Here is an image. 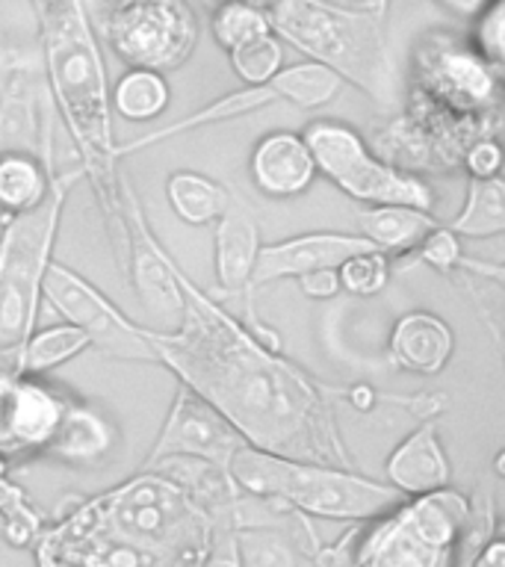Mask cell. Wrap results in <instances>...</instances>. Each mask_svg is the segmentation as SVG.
Listing matches in <instances>:
<instances>
[{
    "label": "cell",
    "instance_id": "ee69618b",
    "mask_svg": "<svg viewBox=\"0 0 505 567\" xmlns=\"http://www.w3.org/2000/svg\"><path fill=\"white\" fill-rule=\"evenodd\" d=\"M9 370H16V367H9V363L0 361V372H9ZM16 372H18V370H16Z\"/></svg>",
    "mask_w": 505,
    "mask_h": 567
},
{
    "label": "cell",
    "instance_id": "836d02e7",
    "mask_svg": "<svg viewBox=\"0 0 505 567\" xmlns=\"http://www.w3.org/2000/svg\"><path fill=\"white\" fill-rule=\"evenodd\" d=\"M473 48L482 60L494 69H503L505 62V0H491L476 18H473Z\"/></svg>",
    "mask_w": 505,
    "mask_h": 567
},
{
    "label": "cell",
    "instance_id": "f1b7e54d",
    "mask_svg": "<svg viewBox=\"0 0 505 567\" xmlns=\"http://www.w3.org/2000/svg\"><path fill=\"white\" fill-rule=\"evenodd\" d=\"M92 352L89 337L74 328L71 322H56V326L39 328L27 337L21 352H18V372L27 375H51L80 354Z\"/></svg>",
    "mask_w": 505,
    "mask_h": 567
},
{
    "label": "cell",
    "instance_id": "277c9868",
    "mask_svg": "<svg viewBox=\"0 0 505 567\" xmlns=\"http://www.w3.org/2000/svg\"><path fill=\"white\" fill-rule=\"evenodd\" d=\"M228 473L239 491L278 499L308 520H337L352 526L370 523L405 499L396 487L363 476L354 467L281 458L251 446H239L234 452Z\"/></svg>",
    "mask_w": 505,
    "mask_h": 567
},
{
    "label": "cell",
    "instance_id": "7c38bea8",
    "mask_svg": "<svg viewBox=\"0 0 505 567\" xmlns=\"http://www.w3.org/2000/svg\"><path fill=\"white\" fill-rule=\"evenodd\" d=\"M69 393L44 375L0 372V458L24 464L42 458L69 405Z\"/></svg>",
    "mask_w": 505,
    "mask_h": 567
},
{
    "label": "cell",
    "instance_id": "4316f807",
    "mask_svg": "<svg viewBox=\"0 0 505 567\" xmlns=\"http://www.w3.org/2000/svg\"><path fill=\"white\" fill-rule=\"evenodd\" d=\"M455 237L494 239L505 230V184L503 177H470L464 207L446 221Z\"/></svg>",
    "mask_w": 505,
    "mask_h": 567
},
{
    "label": "cell",
    "instance_id": "5bb4252c",
    "mask_svg": "<svg viewBox=\"0 0 505 567\" xmlns=\"http://www.w3.org/2000/svg\"><path fill=\"white\" fill-rule=\"evenodd\" d=\"M239 446H246V441L234 432V425L186 384H177L166 420L159 425L157 437L142 464L168 458V455H189V458H204L228 467V461Z\"/></svg>",
    "mask_w": 505,
    "mask_h": 567
},
{
    "label": "cell",
    "instance_id": "f6af8a7d",
    "mask_svg": "<svg viewBox=\"0 0 505 567\" xmlns=\"http://www.w3.org/2000/svg\"><path fill=\"white\" fill-rule=\"evenodd\" d=\"M0 535H3V520H0Z\"/></svg>",
    "mask_w": 505,
    "mask_h": 567
},
{
    "label": "cell",
    "instance_id": "d590c367",
    "mask_svg": "<svg viewBox=\"0 0 505 567\" xmlns=\"http://www.w3.org/2000/svg\"><path fill=\"white\" fill-rule=\"evenodd\" d=\"M198 567H246L243 565L239 532L228 523H216L210 532V544L204 549V558Z\"/></svg>",
    "mask_w": 505,
    "mask_h": 567
},
{
    "label": "cell",
    "instance_id": "b9f144b4",
    "mask_svg": "<svg viewBox=\"0 0 505 567\" xmlns=\"http://www.w3.org/2000/svg\"><path fill=\"white\" fill-rule=\"evenodd\" d=\"M346 3H354V7L363 9H375V12H384V16H388L390 0H346Z\"/></svg>",
    "mask_w": 505,
    "mask_h": 567
},
{
    "label": "cell",
    "instance_id": "8992f818",
    "mask_svg": "<svg viewBox=\"0 0 505 567\" xmlns=\"http://www.w3.org/2000/svg\"><path fill=\"white\" fill-rule=\"evenodd\" d=\"M83 181L80 168L53 172L51 193L21 216H0V361L18 370V352L35 331L42 284L53 264L62 213L71 189Z\"/></svg>",
    "mask_w": 505,
    "mask_h": 567
},
{
    "label": "cell",
    "instance_id": "ffe728a7",
    "mask_svg": "<svg viewBox=\"0 0 505 567\" xmlns=\"http://www.w3.org/2000/svg\"><path fill=\"white\" fill-rule=\"evenodd\" d=\"M455 354L450 322L432 310H408L393 322L388 340V361L411 375H441Z\"/></svg>",
    "mask_w": 505,
    "mask_h": 567
},
{
    "label": "cell",
    "instance_id": "7a4b0ae2",
    "mask_svg": "<svg viewBox=\"0 0 505 567\" xmlns=\"http://www.w3.org/2000/svg\"><path fill=\"white\" fill-rule=\"evenodd\" d=\"M39 21V60L53 113L65 124L83 181L92 186L115 264L127 260V195L131 181L115 157L113 106L104 53L86 0H33Z\"/></svg>",
    "mask_w": 505,
    "mask_h": 567
},
{
    "label": "cell",
    "instance_id": "ba28073f",
    "mask_svg": "<svg viewBox=\"0 0 505 567\" xmlns=\"http://www.w3.org/2000/svg\"><path fill=\"white\" fill-rule=\"evenodd\" d=\"M301 140L308 142L319 177H326L349 195L352 202L370 207V204H408L420 210H434V189L429 181L388 163L370 148L361 131L340 118H317L301 131Z\"/></svg>",
    "mask_w": 505,
    "mask_h": 567
},
{
    "label": "cell",
    "instance_id": "4fadbf2b",
    "mask_svg": "<svg viewBox=\"0 0 505 567\" xmlns=\"http://www.w3.org/2000/svg\"><path fill=\"white\" fill-rule=\"evenodd\" d=\"M264 246L260 239V225L246 198L230 193V202L219 219L213 221V275L219 284L221 296H243L246 299V322L264 343L281 349V337L272 326H266L260 313L255 310V275L257 251Z\"/></svg>",
    "mask_w": 505,
    "mask_h": 567
},
{
    "label": "cell",
    "instance_id": "d4e9b609",
    "mask_svg": "<svg viewBox=\"0 0 505 567\" xmlns=\"http://www.w3.org/2000/svg\"><path fill=\"white\" fill-rule=\"evenodd\" d=\"M53 159L7 151L0 154V216H21L48 198L53 181Z\"/></svg>",
    "mask_w": 505,
    "mask_h": 567
},
{
    "label": "cell",
    "instance_id": "7bdbcfd3",
    "mask_svg": "<svg viewBox=\"0 0 505 567\" xmlns=\"http://www.w3.org/2000/svg\"><path fill=\"white\" fill-rule=\"evenodd\" d=\"M204 7L213 9V7H219V3H230V0H202ZM246 3H257V7H272L275 0H246Z\"/></svg>",
    "mask_w": 505,
    "mask_h": 567
},
{
    "label": "cell",
    "instance_id": "9c48e42d",
    "mask_svg": "<svg viewBox=\"0 0 505 567\" xmlns=\"http://www.w3.org/2000/svg\"><path fill=\"white\" fill-rule=\"evenodd\" d=\"M101 30L127 69L159 74L184 69L202 39L189 0H104Z\"/></svg>",
    "mask_w": 505,
    "mask_h": 567
},
{
    "label": "cell",
    "instance_id": "cb8c5ba5",
    "mask_svg": "<svg viewBox=\"0 0 505 567\" xmlns=\"http://www.w3.org/2000/svg\"><path fill=\"white\" fill-rule=\"evenodd\" d=\"M441 225L434 210H420L408 204H370L358 216L361 237L379 251L393 255H411L425 239L429 230Z\"/></svg>",
    "mask_w": 505,
    "mask_h": 567
},
{
    "label": "cell",
    "instance_id": "ac0fdd59",
    "mask_svg": "<svg viewBox=\"0 0 505 567\" xmlns=\"http://www.w3.org/2000/svg\"><path fill=\"white\" fill-rule=\"evenodd\" d=\"M370 246L361 234H340V230H310L299 237L278 239V243H264L257 251L255 275L251 287L255 292L269 284L299 278L305 272L322 269V266H340L349 255L363 251Z\"/></svg>",
    "mask_w": 505,
    "mask_h": 567
},
{
    "label": "cell",
    "instance_id": "1f68e13d",
    "mask_svg": "<svg viewBox=\"0 0 505 567\" xmlns=\"http://www.w3.org/2000/svg\"><path fill=\"white\" fill-rule=\"evenodd\" d=\"M390 275H393V257L379 248H363L354 251L337 266V278H340V292L358 296V299H370L388 290Z\"/></svg>",
    "mask_w": 505,
    "mask_h": 567
},
{
    "label": "cell",
    "instance_id": "484cf974",
    "mask_svg": "<svg viewBox=\"0 0 505 567\" xmlns=\"http://www.w3.org/2000/svg\"><path fill=\"white\" fill-rule=\"evenodd\" d=\"M230 186L193 168H177L166 177V202L177 219L193 228H204L219 219L230 202Z\"/></svg>",
    "mask_w": 505,
    "mask_h": 567
},
{
    "label": "cell",
    "instance_id": "e575fe53",
    "mask_svg": "<svg viewBox=\"0 0 505 567\" xmlns=\"http://www.w3.org/2000/svg\"><path fill=\"white\" fill-rule=\"evenodd\" d=\"M416 257V264L432 266L434 272L452 275L461 269L464 251H461V237H455L446 225H437L434 230L425 234V239L411 251Z\"/></svg>",
    "mask_w": 505,
    "mask_h": 567
},
{
    "label": "cell",
    "instance_id": "3957f363",
    "mask_svg": "<svg viewBox=\"0 0 505 567\" xmlns=\"http://www.w3.org/2000/svg\"><path fill=\"white\" fill-rule=\"evenodd\" d=\"M269 21L272 33L305 60L334 71L384 113L396 110L399 80L384 12L346 0H275Z\"/></svg>",
    "mask_w": 505,
    "mask_h": 567
},
{
    "label": "cell",
    "instance_id": "4dcf8cb0",
    "mask_svg": "<svg viewBox=\"0 0 505 567\" xmlns=\"http://www.w3.org/2000/svg\"><path fill=\"white\" fill-rule=\"evenodd\" d=\"M210 33L221 51H234L239 44L272 33L269 7H257V3H246V0L219 3V7L210 9Z\"/></svg>",
    "mask_w": 505,
    "mask_h": 567
},
{
    "label": "cell",
    "instance_id": "ab89813d",
    "mask_svg": "<svg viewBox=\"0 0 505 567\" xmlns=\"http://www.w3.org/2000/svg\"><path fill=\"white\" fill-rule=\"evenodd\" d=\"M491 0H441V7H446L452 16L461 18H476Z\"/></svg>",
    "mask_w": 505,
    "mask_h": 567
},
{
    "label": "cell",
    "instance_id": "30bf717a",
    "mask_svg": "<svg viewBox=\"0 0 505 567\" xmlns=\"http://www.w3.org/2000/svg\"><path fill=\"white\" fill-rule=\"evenodd\" d=\"M42 301L62 322L80 328L92 343V352L110 361L157 363V349L151 340V328L133 322L115 301H110L95 284L74 272L71 266H48L42 284Z\"/></svg>",
    "mask_w": 505,
    "mask_h": 567
},
{
    "label": "cell",
    "instance_id": "603a6c76",
    "mask_svg": "<svg viewBox=\"0 0 505 567\" xmlns=\"http://www.w3.org/2000/svg\"><path fill=\"white\" fill-rule=\"evenodd\" d=\"M115 446H118V429L113 420L92 402L71 396L44 458L71 467H95L113 455Z\"/></svg>",
    "mask_w": 505,
    "mask_h": 567
},
{
    "label": "cell",
    "instance_id": "60d3db41",
    "mask_svg": "<svg viewBox=\"0 0 505 567\" xmlns=\"http://www.w3.org/2000/svg\"><path fill=\"white\" fill-rule=\"evenodd\" d=\"M30 549H33L35 567H78V565H71V561H65L62 556H56V553H51V549L44 547V544H39V540H33Z\"/></svg>",
    "mask_w": 505,
    "mask_h": 567
},
{
    "label": "cell",
    "instance_id": "83f0119b",
    "mask_svg": "<svg viewBox=\"0 0 505 567\" xmlns=\"http://www.w3.org/2000/svg\"><path fill=\"white\" fill-rule=\"evenodd\" d=\"M172 104V86L166 74L148 69H127L110 89V106L113 115H122L127 122L145 124L157 122Z\"/></svg>",
    "mask_w": 505,
    "mask_h": 567
},
{
    "label": "cell",
    "instance_id": "f546056e",
    "mask_svg": "<svg viewBox=\"0 0 505 567\" xmlns=\"http://www.w3.org/2000/svg\"><path fill=\"white\" fill-rule=\"evenodd\" d=\"M272 83L281 95V104H292L299 110H319V106L331 104L343 89V80L337 78L334 71L310 60L284 65L272 78Z\"/></svg>",
    "mask_w": 505,
    "mask_h": 567
},
{
    "label": "cell",
    "instance_id": "f35d334b",
    "mask_svg": "<svg viewBox=\"0 0 505 567\" xmlns=\"http://www.w3.org/2000/svg\"><path fill=\"white\" fill-rule=\"evenodd\" d=\"M470 567H505V540L491 538L485 547L478 549Z\"/></svg>",
    "mask_w": 505,
    "mask_h": 567
},
{
    "label": "cell",
    "instance_id": "7402d4cb",
    "mask_svg": "<svg viewBox=\"0 0 505 567\" xmlns=\"http://www.w3.org/2000/svg\"><path fill=\"white\" fill-rule=\"evenodd\" d=\"M384 473L388 485L396 487L402 496H423L450 487L452 464L434 420H423L414 432L396 443V450L388 455Z\"/></svg>",
    "mask_w": 505,
    "mask_h": 567
},
{
    "label": "cell",
    "instance_id": "52a82bcc",
    "mask_svg": "<svg viewBox=\"0 0 505 567\" xmlns=\"http://www.w3.org/2000/svg\"><path fill=\"white\" fill-rule=\"evenodd\" d=\"M470 499L452 487L405 496L388 514L361 523L352 567H458Z\"/></svg>",
    "mask_w": 505,
    "mask_h": 567
},
{
    "label": "cell",
    "instance_id": "74e56055",
    "mask_svg": "<svg viewBox=\"0 0 505 567\" xmlns=\"http://www.w3.org/2000/svg\"><path fill=\"white\" fill-rule=\"evenodd\" d=\"M299 281L301 296L310 301H331L340 296V278H337V266H322L313 272H305L296 278Z\"/></svg>",
    "mask_w": 505,
    "mask_h": 567
},
{
    "label": "cell",
    "instance_id": "e0dca14e",
    "mask_svg": "<svg viewBox=\"0 0 505 567\" xmlns=\"http://www.w3.org/2000/svg\"><path fill=\"white\" fill-rule=\"evenodd\" d=\"M39 544L62 556L78 567H198L202 558L172 556L157 549L140 547L131 540L95 529L89 523L60 512L53 520L44 523V529L35 535Z\"/></svg>",
    "mask_w": 505,
    "mask_h": 567
},
{
    "label": "cell",
    "instance_id": "2e32d148",
    "mask_svg": "<svg viewBox=\"0 0 505 567\" xmlns=\"http://www.w3.org/2000/svg\"><path fill=\"white\" fill-rule=\"evenodd\" d=\"M177 269L181 266L172 260L157 234L151 230L142 202L131 189L127 195V260L122 272L131 278L142 308L172 328L181 322V313H184V290L177 281Z\"/></svg>",
    "mask_w": 505,
    "mask_h": 567
},
{
    "label": "cell",
    "instance_id": "5b68a950",
    "mask_svg": "<svg viewBox=\"0 0 505 567\" xmlns=\"http://www.w3.org/2000/svg\"><path fill=\"white\" fill-rule=\"evenodd\" d=\"M62 512L140 547L186 558H204L213 532L207 514L184 487L148 467L101 494L71 499Z\"/></svg>",
    "mask_w": 505,
    "mask_h": 567
},
{
    "label": "cell",
    "instance_id": "9a60e30c",
    "mask_svg": "<svg viewBox=\"0 0 505 567\" xmlns=\"http://www.w3.org/2000/svg\"><path fill=\"white\" fill-rule=\"evenodd\" d=\"M53 104L42 60H16L0 86V154L21 151L53 159Z\"/></svg>",
    "mask_w": 505,
    "mask_h": 567
},
{
    "label": "cell",
    "instance_id": "d6a6232c",
    "mask_svg": "<svg viewBox=\"0 0 505 567\" xmlns=\"http://www.w3.org/2000/svg\"><path fill=\"white\" fill-rule=\"evenodd\" d=\"M284 48L287 44L278 35L266 33L228 51V62L243 86H260L284 69Z\"/></svg>",
    "mask_w": 505,
    "mask_h": 567
},
{
    "label": "cell",
    "instance_id": "8fae6325",
    "mask_svg": "<svg viewBox=\"0 0 505 567\" xmlns=\"http://www.w3.org/2000/svg\"><path fill=\"white\" fill-rule=\"evenodd\" d=\"M499 71L470 42L432 33L416 48V78L423 86L416 95L455 118H476L499 101Z\"/></svg>",
    "mask_w": 505,
    "mask_h": 567
},
{
    "label": "cell",
    "instance_id": "6da1fadb",
    "mask_svg": "<svg viewBox=\"0 0 505 567\" xmlns=\"http://www.w3.org/2000/svg\"><path fill=\"white\" fill-rule=\"evenodd\" d=\"M181 322L154 331L157 363L219 411L246 446L313 464L354 467L331 390L281 349L264 343L219 299L177 269Z\"/></svg>",
    "mask_w": 505,
    "mask_h": 567
},
{
    "label": "cell",
    "instance_id": "8d00e7d4",
    "mask_svg": "<svg viewBox=\"0 0 505 567\" xmlns=\"http://www.w3.org/2000/svg\"><path fill=\"white\" fill-rule=\"evenodd\" d=\"M464 172L470 177H499V168H503V148H499V142L491 136H482V140L470 142L464 154Z\"/></svg>",
    "mask_w": 505,
    "mask_h": 567
},
{
    "label": "cell",
    "instance_id": "d6986e66",
    "mask_svg": "<svg viewBox=\"0 0 505 567\" xmlns=\"http://www.w3.org/2000/svg\"><path fill=\"white\" fill-rule=\"evenodd\" d=\"M248 175L266 198L284 202V198H299L308 193L310 186L317 184L319 172L301 133L269 131L251 148Z\"/></svg>",
    "mask_w": 505,
    "mask_h": 567
},
{
    "label": "cell",
    "instance_id": "44dd1931",
    "mask_svg": "<svg viewBox=\"0 0 505 567\" xmlns=\"http://www.w3.org/2000/svg\"><path fill=\"white\" fill-rule=\"evenodd\" d=\"M281 104V95H278V89H275L272 80H266L260 86H239L228 95H219L210 104H204L202 110H195V113L184 115V118H177V122H168L163 127H154V131L142 133L136 140L131 142H115V157H133V154H140V151L151 148V145H159V142L175 140V136H184V133L193 131H204V127H216V124L225 122H237V118H246V115H255L266 106Z\"/></svg>",
    "mask_w": 505,
    "mask_h": 567
}]
</instances>
